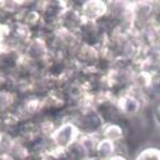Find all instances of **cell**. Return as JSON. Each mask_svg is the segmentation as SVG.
Masks as SVG:
<instances>
[{
	"label": "cell",
	"mask_w": 160,
	"mask_h": 160,
	"mask_svg": "<svg viewBox=\"0 0 160 160\" xmlns=\"http://www.w3.org/2000/svg\"><path fill=\"white\" fill-rule=\"evenodd\" d=\"M82 135L81 128L72 121H67L55 128L49 138L51 139L52 146L62 150H68L75 143Z\"/></svg>",
	"instance_id": "1"
},
{
	"label": "cell",
	"mask_w": 160,
	"mask_h": 160,
	"mask_svg": "<svg viewBox=\"0 0 160 160\" xmlns=\"http://www.w3.org/2000/svg\"><path fill=\"white\" fill-rule=\"evenodd\" d=\"M109 13V4L101 0H89L82 3L80 9L83 24H96Z\"/></svg>",
	"instance_id": "2"
},
{
	"label": "cell",
	"mask_w": 160,
	"mask_h": 160,
	"mask_svg": "<svg viewBox=\"0 0 160 160\" xmlns=\"http://www.w3.org/2000/svg\"><path fill=\"white\" fill-rule=\"evenodd\" d=\"M143 100L131 89L121 93L116 99V108L125 116H135L141 111Z\"/></svg>",
	"instance_id": "3"
},
{
	"label": "cell",
	"mask_w": 160,
	"mask_h": 160,
	"mask_svg": "<svg viewBox=\"0 0 160 160\" xmlns=\"http://www.w3.org/2000/svg\"><path fill=\"white\" fill-rule=\"evenodd\" d=\"M99 135L101 138H106L112 141L114 143L121 141L124 137V130L120 124L114 122H107L102 125Z\"/></svg>",
	"instance_id": "4"
},
{
	"label": "cell",
	"mask_w": 160,
	"mask_h": 160,
	"mask_svg": "<svg viewBox=\"0 0 160 160\" xmlns=\"http://www.w3.org/2000/svg\"><path fill=\"white\" fill-rule=\"evenodd\" d=\"M117 152V145L114 142L106 138H99L96 146V156L103 160H108Z\"/></svg>",
	"instance_id": "5"
},
{
	"label": "cell",
	"mask_w": 160,
	"mask_h": 160,
	"mask_svg": "<svg viewBox=\"0 0 160 160\" xmlns=\"http://www.w3.org/2000/svg\"><path fill=\"white\" fill-rule=\"evenodd\" d=\"M134 160H160V148L149 146L137 152Z\"/></svg>",
	"instance_id": "6"
},
{
	"label": "cell",
	"mask_w": 160,
	"mask_h": 160,
	"mask_svg": "<svg viewBox=\"0 0 160 160\" xmlns=\"http://www.w3.org/2000/svg\"><path fill=\"white\" fill-rule=\"evenodd\" d=\"M13 102V96L10 93H0V109H4Z\"/></svg>",
	"instance_id": "7"
},
{
	"label": "cell",
	"mask_w": 160,
	"mask_h": 160,
	"mask_svg": "<svg viewBox=\"0 0 160 160\" xmlns=\"http://www.w3.org/2000/svg\"><path fill=\"white\" fill-rule=\"evenodd\" d=\"M152 117H154V120L156 122V124L158 125L160 128V101L155 106L154 111H152Z\"/></svg>",
	"instance_id": "8"
},
{
	"label": "cell",
	"mask_w": 160,
	"mask_h": 160,
	"mask_svg": "<svg viewBox=\"0 0 160 160\" xmlns=\"http://www.w3.org/2000/svg\"><path fill=\"white\" fill-rule=\"evenodd\" d=\"M108 160H128V158L127 156H125V155L118 154V152H116L113 156H111Z\"/></svg>",
	"instance_id": "9"
},
{
	"label": "cell",
	"mask_w": 160,
	"mask_h": 160,
	"mask_svg": "<svg viewBox=\"0 0 160 160\" xmlns=\"http://www.w3.org/2000/svg\"><path fill=\"white\" fill-rule=\"evenodd\" d=\"M6 52V46L2 42H0V55H3Z\"/></svg>",
	"instance_id": "10"
},
{
	"label": "cell",
	"mask_w": 160,
	"mask_h": 160,
	"mask_svg": "<svg viewBox=\"0 0 160 160\" xmlns=\"http://www.w3.org/2000/svg\"><path fill=\"white\" fill-rule=\"evenodd\" d=\"M159 67H160V61H159Z\"/></svg>",
	"instance_id": "11"
}]
</instances>
